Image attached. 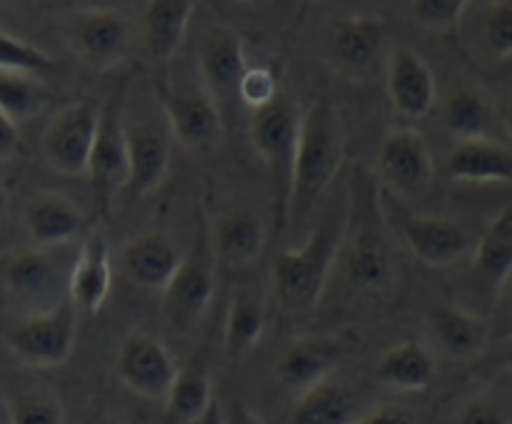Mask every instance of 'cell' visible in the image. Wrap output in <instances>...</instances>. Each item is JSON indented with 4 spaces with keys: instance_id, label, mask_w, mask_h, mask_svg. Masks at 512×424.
<instances>
[{
    "instance_id": "43",
    "label": "cell",
    "mask_w": 512,
    "mask_h": 424,
    "mask_svg": "<svg viewBox=\"0 0 512 424\" xmlns=\"http://www.w3.org/2000/svg\"><path fill=\"white\" fill-rule=\"evenodd\" d=\"M196 424H224V409H221L219 399L211 402V407L206 409V414Z\"/></svg>"
},
{
    "instance_id": "15",
    "label": "cell",
    "mask_w": 512,
    "mask_h": 424,
    "mask_svg": "<svg viewBox=\"0 0 512 424\" xmlns=\"http://www.w3.org/2000/svg\"><path fill=\"white\" fill-rule=\"evenodd\" d=\"M196 63H199L201 86L211 93L216 103L236 98L241 76L249 68L244 41L229 26H209L201 33Z\"/></svg>"
},
{
    "instance_id": "47",
    "label": "cell",
    "mask_w": 512,
    "mask_h": 424,
    "mask_svg": "<svg viewBox=\"0 0 512 424\" xmlns=\"http://www.w3.org/2000/svg\"><path fill=\"white\" fill-rule=\"evenodd\" d=\"M6 211H8V194L6 189H3V184H0V219L6 216Z\"/></svg>"
},
{
    "instance_id": "28",
    "label": "cell",
    "mask_w": 512,
    "mask_h": 424,
    "mask_svg": "<svg viewBox=\"0 0 512 424\" xmlns=\"http://www.w3.org/2000/svg\"><path fill=\"white\" fill-rule=\"evenodd\" d=\"M211 377L201 357L189 359L179 367L174 384L164 399V422L166 424H196L214 402Z\"/></svg>"
},
{
    "instance_id": "6",
    "label": "cell",
    "mask_w": 512,
    "mask_h": 424,
    "mask_svg": "<svg viewBox=\"0 0 512 424\" xmlns=\"http://www.w3.org/2000/svg\"><path fill=\"white\" fill-rule=\"evenodd\" d=\"M78 332V312L71 302L51 304L46 309L26 314L18 319L6 334V342L11 352L28 367L51 369L68 362L76 347Z\"/></svg>"
},
{
    "instance_id": "23",
    "label": "cell",
    "mask_w": 512,
    "mask_h": 424,
    "mask_svg": "<svg viewBox=\"0 0 512 424\" xmlns=\"http://www.w3.org/2000/svg\"><path fill=\"white\" fill-rule=\"evenodd\" d=\"M430 332L437 349L455 362H470L485 352L490 327L480 314L460 304H437L430 312Z\"/></svg>"
},
{
    "instance_id": "12",
    "label": "cell",
    "mask_w": 512,
    "mask_h": 424,
    "mask_svg": "<svg viewBox=\"0 0 512 424\" xmlns=\"http://www.w3.org/2000/svg\"><path fill=\"white\" fill-rule=\"evenodd\" d=\"M116 374L139 397L166 399L179 367L161 339L144 329H134L118 347Z\"/></svg>"
},
{
    "instance_id": "40",
    "label": "cell",
    "mask_w": 512,
    "mask_h": 424,
    "mask_svg": "<svg viewBox=\"0 0 512 424\" xmlns=\"http://www.w3.org/2000/svg\"><path fill=\"white\" fill-rule=\"evenodd\" d=\"M352 424H420L415 414L397 404H387V407H377L367 414H359Z\"/></svg>"
},
{
    "instance_id": "38",
    "label": "cell",
    "mask_w": 512,
    "mask_h": 424,
    "mask_svg": "<svg viewBox=\"0 0 512 424\" xmlns=\"http://www.w3.org/2000/svg\"><path fill=\"white\" fill-rule=\"evenodd\" d=\"M277 93H279L277 76H274L269 68L249 66L246 68L244 76H241L236 98H239L246 108L256 111V108H262V106H267V103H272L274 98H277Z\"/></svg>"
},
{
    "instance_id": "27",
    "label": "cell",
    "mask_w": 512,
    "mask_h": 424,
    "mask_svg": "<svg viewBox=\"0 0 512 424\" xmlns=\"http://www.w3.org/2000/svg\"><path fill=\"white\" fill-rule=\"evenodd\" d=\"M437 372V359L427 344L407 339L392 344L377 362V379L384 387L400 392H422L432 384Z\"/></svg>"
},
{
    "instance_id": "50",
    "label": "cell",
    "mask_w": 512,
    "mask_h": 424,
    "mask_svg": "<svg viewBox=\"0 0 512 424\" xmlns=\"http://www.w3.org/2000/svg\"><path fill=\"white\" fill-rule=\"evenodd\" d=\"M312 3H314V0H312Z\"/></svg>"
},
{
    "instance_id": "8",
    "label": "cell",
    "mask_w": 512,
    "mask_h": 424,
    "mask_svg": "<svg viewBox=\"0 0 512 424\" xmlns=\"http://www.w3.org/2000/svg\"><path fill=\"white\" fill-rule=\"evenodd\" d=\"M159 103L174 144L191 154H211L219 149L224 138V121H221L219 103L201 83L161 88Z\"/></svg>"
},
{
    "instance_id": "2",
    "label": "cell",
    "mask_w": 512,
    "mask_h": 424,
    "mask_svg": "<svg viewBox=\"0 0 512 424\" xmlns=\"http://www.w3.org/2000/svg\"><path fill=\"white\" fill-rule=\"evenodd\" d=\"M342 234L317 226L302 246H289L274 256L272 281L279 307L287 314H307L317 309L329 274L339 259Z\"/></svg>"
},
{
    "instance_id": "36",
    "label": "cell",
    "mask_w": 512,
    "mask_h": 424,
    "mask_svg": "<svg viewBox=\"0 0 512 424\" xmlns=\"http://www.w3.org/2000/svg\"><path fill=\"white\" fill-rule=\"evenodd\" d=\"M470 0H412L410 16L415 26L430 33H450L460 23Z\"/></svg>"
},
{
    "instance_id": "31",
    "label": "cell",
    "mask_w": 512,
    "mask_h": 424,
    "mask_svg": "<svg viewBox=\"0 0 512 424\" xmlns=\"http://www.w3.org/2000/svg\"><path fill=\"white\" fill-rule=\"evenodd\" d=\"M357 417V397L332 374L299 394L292 424H352Z\"/></svg>"
},
{
    "instance_id": "13",
    "label": "cell",
    "mask_w": 512,
    "mask_h": 424,
    "mask_svg": "<svg viewBox=\"0 0 512 424\" xmlns=\"http://www.w3.org/2000/svg\"><path fill=\"white\" fill-rule=\"evenodd\" d=\"M126 146H128V184L123 194L128 199H144L154 194L164 184L171 166V149L174 136L169 131L164 113L161 118H146V121L126 123Z\"/></svg>"
},
{
    "instance_id": "7",
    "label": "cell",
    "mask_w": 512,
    "mask_h": 424,
    "mask_svg": "<svg viewBox=\"0 0 512 424\" xmlns=\"http://www.w3.org/2000/svg\"><path fill=\"white\" fill-rule=\"evenodd\" d=\"M126 83L111 91L98 111V131L93 141L88 176L93 199L103 214L113 209L116 196L126 191L128 184V146H126Z\"/></svg>"
},
{
    "instance_id": "18",
    "label": "cell",
    "mask_w": 512,
    "mask_h": 424,
    "mask_svg": "<svg viewBox=\"0 0 512 424\" xmlns=\"http://www.w3.org/2000/svg\"><path fill=\"white\" fill-rule=\"evenodd\" d=\"M184 254L164 231H141L123 244L121 266L136 287L149 292H164L181 266Z\"/></svg>"
},
{
    "instance_id": "48",
    "label": "cell",
    "mask_w": 512,
    "mask_h": 424,
    "mask_svg": "<svg viewBox=\"0 0 512 424\" xmlns=\"http://www.w3.org/2000/svg\"><path fill=\"white\" fill-rule=\"evenodd\" d=\"M236 3H244V6H264L269 0H236Z\"/></svg>"
},
{
    "instance_id": "26",
    "label": "cell",
    "mask_w": 512,
    "mask_h": 424,
    "mask_svg": "<svg viewBox=\"0 0 512 424\" xmlns=\"http://www.w3.org/2000/svg\"><path fill=\"white\" fill-rule=\"evenodd\" d=\"M337 344L327 337H297L289 342L279 359V379L284 387L304 389L314 387L322 379L332 377L334 364H337Z\"/></svg>"
},
{
    "instance_id": "24",
    "label": "cell",
    "mask_w": 512,
    "mask_h": 424,
    "mask_svg": "<svg viewBox=\"0 0 512 424\" xmlns=\"http://www.w3.org/2000/svg\"><path fill=\"white\" fill-rule=\"evenodd\" d=\"M194 0H149L141 16V38L154 63H171L189 33Z\"/></svg>"
},
{
    "instance_id": "20",
    "label": "cell",
    "mask_w": 512,
    "mask_h": 424,
    "mask_svg": "<svg viewBox=\"0 0 512 424\" xmlns=\"http://www.w3.org/2000/svg\"><path fill=\"white\" fill-rule=\"evenodd\" d=\"M445 171L460 184H512V146L492 136L455 141L447 151Z\"/></svg>"
},
{
    "instance_id": "37",
    "label": "cell",
    "mask_w": 512,
    "mask_h": 424,
    "mask_svg": "<svg viewBox=\"0 0 512 424\" xmlns=\"http://www.w3.org/2000/svg\"><path fill=\"white\" fill-rule=\"evenodd\" d=\"M482 38L495 58H512V0H492L482 18Z\"/></svg>"
},
{
    "instance_id": "11",
    "label": "cell",
    "mask_w": 512,
    "mask_h": 424,
    "mask_svg": "<svg viewBox=\"0 0 512 424\" xmlns=\"http://www.w3.org/2000/svg\"><path fill=\"white\" fill-rule=\"evenodd\" d=\"M68 46L91 71H111L131 48V21L116 8H83L66 28Z\"/></svg>"
},
{
    "instance_id": "9",
    "label": "cell",
    "mask_w": 512,
    "mask_h": 424,
    "mask_svg": "<svg viewBox=\"0 0 512 424\" xmlns=\"http://www.w3.org/2000/svg\"><path fill=\"white\" fill-rule=\"evenodd\" d=\"M377 174L397 199H422L435 179V161L425 136L415 128H392L379 146Z\"/></svg>"
},
{
    "instance_id": "41",
    "label": "cell",
    "mask_w": 512,
    "mask_h": 424,
    "mask_svg": "<svg viewBox=\"0 0 512 424\" xmlns=\"http://www.w3.org/2000/svg\"><path fill=\"white\" fill-rule=\"evenodd\" d=\"M21 149V131H18L16 118L0 111V161H8Z\"/></svg>"
},
{
    "instance_id": "33",
    "label": "cell",
    "mask_w": 512,
    "mask_h": 424,
    "mask_svg": "<svg viewBox=\"0 0 512 424\" xmlns=\"http://www.w3.org/2000/svg\"><path fill=\"white\" fill-rule=\"evenodd\" d=\"M8 424H66V412L58 392L43 384L16 389L6 399Z\"/></svg>"
},
{
    "instance_id": "1",
    "label": "cell",
    "mask_w": 512,
    "mask_h": 424,
    "mask_svg": "<svg viewBox=\"0 0 512 424\" xmlns=\"http://www.w3.org/2000/svg\"><path fill=\"white\" fill-rule=\"evenodd\" d=\"M347 151L342 116L327 101H317L302 113L297 161H294L292 196H289L287 229L312 211L319 196L339 174Z\"/></svg>"
},
{
    "instance_id": "45",
    "label": "cell",
    "mask_w": 512,
    "mask_h": 424,
    "mask_svg": "<svg viewBox=\"0 0 512 424\" xmlns=\"http://www.w3.org/2000/svg\"><path fill=\"white\" fill-rule=\"evenodd\" d=\"M497 297H500L502 302H507L512 307V274L507 276V281L502 284V289H500V294H497Z\"/></svg>"
},
{
    "instance_id": "22",
    "label": "cell",
    "mask_w": 512,
    "mask_h": 424,
    "mask_svg": "<svg viewBox=\"0 0 512 424\" xmlns=\"http://www.w3.org/2000/svg\"><path fill=\"white\" fill-rule=\"evenodd\" d=\"M209 234L216 261L229 269H246L256 264L267 246L264 221L246 209H231L216 216Z\"/></svg>"
},
{
    "instance_id": "17",
    "label": "cell",
    "mask_w": 512,
    "mask_h": 424,
    "mask_svg": "<svg viewBox=\"0 0 512 424\" xmlns=\"http://www.w3.org/2000/svg\"><path fill=\"white\" fill-rule=\"evenodd\" d=\"M111 246L101 229L88 231L78 249L76 261L68 271V302L83 317H93L101 312L111 292Z\"/></svg>"
},
{
    "instance_id": "25",
    "label": "cell",
    "mask_w": 512,
    "mask_h": 424,
    "mask_svg": "<svg viewBox=\"0 0 512 424\" xmlns=\"http://www.w3.org/2000/svg\"><path fill=\"white\" fill-rule=\"evenodd\" d=\"M51 251L41 246H21L0 256V279L8 292L21 299H38L53 292L58 266Z\"/></svg>"
},
{
    "instance_id": "3",
    "label": "cell",
    "mask_w": 512,
    "mask_h": 424,
    "mask_svg": "<svg viewBox=\"0 0 512 424\" xmlns=\"http://www.w3.org/2000/svg\"><path fill=\"white\" fill-rule=\"evenodd\" d=\"M299 128H302V111L284 91H279L272 103L251 111V146H254V151L264 161L269 176H272L274 196H277V219L282 231H287Z\"/></svg>"
},
{
    "instance_id": "19",
    "label": "cell",
    "mask_w": 512,
    "mask_h": 424,
    "mask_svg": "<svg viewBox=\"0 0 512 424\" xmlns=\"http://www.w3.org/2000/svg\"><path fill=\"white\" fill-rule=\"evenodd\" d=\"M387 96L405 118H422L435 108V76L420 53L407 46L392 48L387 56Z\"/></svg>"
},
{
    "instance_id": "32",
    "label": "cell",
    "mask_w": 512,
    "mask_h": 424,
    "mask_svg": "<svg viewBox=\"0 0 512 424\" xmlns=\"http://www.w3.org/2000/svg\"><path fill=\"white\" fill-rule=\"evenodd\" d=\"M442 123L457 141L490 136L492 106L477 88H455L442 101Z\"/></svg>"
},
{
    "instance_id": "16",
    "label": "cell",
    "mask_w": 512,
    "mask_h": 424,
    "mask_svg": "<svg viewBox=\"0 0 512 424\" xmlns=\"http://www.w3.org/2000/svg\"><path fill=\"white\" fill-rule=\"evenodd\" d=\"M402 241L417 261L432 269L452 266L475 249V239L460 221L440 214H412L400 226Z\"/></svg>"
},
{
    "instance_id": "21",
    "label": "cell",
    "mask_w": 512,
    "mask_h": 424,
    "mask_svg": "<svg viewBox=\"0 0 512 424\" xmlns=\"http://www.w3.org/2000/svg\"><path fill=\"white\" fill-rule=\"evenodd\" d=\"M23 221L33 246L61 249L83 231V211L61 191H38L23 209Z\"/></svg>"
},
{
    "instance_id": "5",
    "label": "cell",
    "mask_w": 512,
    "mask_h": 424,
    "mask_svg": "<svg viewBox=\"0 0 512 424\" xmlns=\"http://www.w3.org/2000/svg\"><path fill=\"white\" fill-rule=\"evenodd\" d=\"M352 214L342 231V246H339V266L342 276L354 292L382 294L390 289L395 279V256L392 246L379 229L372 204L352 199Z\"/></svg>"
},
{
    "instance_id": "42",
    "label": "cell",
    "mask_w": 512,
    "mask_h": 424,
    "mask_svg": "<svg viewBox=\"0 0 512 424\" xmlns=\"http://www.w3.org/2000/svg\"><path fill=\"white\" fill-rule=\"evenodd\" d=\"M224 424H264V419L244 402H234L224 412Z\"/></svg>"
},
{
    "instance_id": "39",
    "label": "cell",
    "mask_w": 512,
    "mask_h": 424,
    "mask_svg": "<svg viewBox=\"0 0 512 424\" xmlns=\"http://www.w3.org/2000/svg\"><path fill=\"white\" fill-rule=\"evenodd\" d=\"M455 424H507L505 412L485 394L465 399L455 414Z\"/></svg>"
},
{
    "instance_id": "44",
    "label": "cell",
    "mask_w": 512,
    "mask_h": 424,
    "mask_svg": "<svg viewBox=\"0 0 512 424\" xmlns=\"http://www.w3.org/2000/svg\"><path fill=\"white\" fill-rule=\"evenodd\" d=\"M86 424H126V422L113 412H96L86 419Z\"/></svg>"
},
{
    "instance_id": "34",
    "label": "cell",
    "mask_w": 512,
    "mask_h": 424,
    "mask_svg": "<svg viewBox=\"0 0 512 424\" xmlns=\"http://www.w3.org/2000/svg\"><path fill=\"white\" fill-rule=\"evenodd\" d=\"M46 101L48 93L38 78L0 71V111H6L8 116L21 121V118L41 113Z\"/></svg>"
},
{
    "instance_id": "4",
    "label": "cell",
    "mask_w": 512,
    "mask_h": 424,
    "mask_svg": "<svg viewBox=\"0 0 512 424\" xmlns=\"http://www.w3.org/2000/svg\"><path fill=\"white\" fill-rule=\"evenodd\" d=\"M216 261L209 224L204 214L196 221V234L181 259L169 287L161 292V317L174 332H189L209 312L216 292Z\"/></svg>"
},
{
    "instance_id": "10",
    "label": "cell",
    "mask_w": 512,
    "mask_h": 424,
    "mask_svg": "<svg viewBox=\"0 0 512 424\" xmlns=\"http://www.w3.org/2000/svg\"><path fill=\"white\" fill-rule=\"evenodd\" d=\"M98 111L91 101H76L63 106L41 138L46 164L63 176H88L93 141L98 131Z\"/></svg>"
},
{
    "instance_id": "46",
    "label": "cell",
    "mask_w": 512,
    "mask_h": 424,
    "mask_svg": "<svg viewBox=\"0 0 512 424\" xmlns=\"http://www.w3.org/2000/svg\"><path fill=\"white\" fill-rule=\"evenodd\" d=\"M502 123H505L507 133L512 136V101L505 106V113H502Z\"/></svg>"
},
{
    "instance_id": "49",
    "label": "cell",
    "mask_w": 512,
    "mask_h": 424,
    "mask_svg": "<svg viewBox=\"0 0 512 424\" xmlns=\"http://www.w3.org/2000/svg\"><path fill=\"white\" fill-rule=\"evenodd\" d=\"M505 362H507V369H510V372H512V347H510V352H507Z\"/></svg>"
},
{
    "instance_id": "35",
    "label": "cell",
    "mask_w": 512,
    "mask_h": 424,
    "mask_svg": "<svg viewBox=\"0 0 512 424\" xmlns=\"http://www.w3.org/2000/svg\"><path fill=\"white\" fill-rule=\"evenodd\" d=\"M53 66L56 63H53V58L46 51L36 48L33 43L11 36V33L0 31V71L41 78Z\"/></svg>"
},
{
    "instance_id": "29",
    "label": "cell",
    "mask_w": 512,
    "mask_h": 424,
    "mask_svg": "<svg viewBox=\"0 0 512 424\" xmlns=\"http://www.w3.org/2000/svg\"><path fill=\"white\" fill-rule=\"evenodd\" d=\"M472 269L495 294L512 274V201L490 221L472 249Z\"/></svg>"
},
{
    "instance_id": "30",
    "label": "cell",
    "mask_w": 512,
    "mask_h": 424,
    "mask_svg": "<svg viewBox=\"0 0 512 424\" xmlns=\"http://www.w3.org/2000/svg\"><path fill=\"white\" fill-rule=\"evenodd\" d=\"M267 329V302L254 289H239L231 294L224 322V354L241 359L262 342Z\"/></svg>"
},
{
    "instance_id": "14",
    "label": "cell",
    "mask_w": 512,
    "mask_h": 424,
    "mask_svg": "<svg viewBox=\"0 0 512 424\" xmlns=\"http://www.w3.org/2000/svg\"><path fill=\"white\" fill-rule=\"evenodd\" d=\"M384 46V21L377 16L339 18L327 33V58L339 76L364 81L374 73Z\"/></svg>"
}]
</instances>
